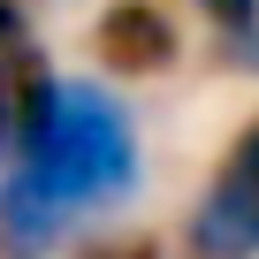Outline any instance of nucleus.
<instances>
[{
  "instance_id": "f257e3e1",
  "label": "nucleus",
  "mask_w": 259,
  "mask_h": 259,
  "mask_svg": "<svg viewBox=\"0 0 259 259\" xmlns=\"http://www.w3.org/2000/svg\"><path fill=\"white\" fill-rule=\"evenodd\" d=\"M16 168L38 176L76 213L84 206H122V198H138V176H145L138 122H130V107L114 92H99V84H54L38 130L16 153Z\"/></svg>"
},
{
  "instance_id": "f03ea898",
  "label": "nucleus",
  "mask_w": 259,
  "mask_h": 259,
  "mask_svg": "<svg viewBox=\"0 0 259 259\" xmlns=\"http://www.w3.org/2000/svg\"><path fill=\"white\" fill-rule=\"evenodd\" d=\"M191 251L198 259H259V122L236 130L221 153L198 213H191Z\"/></svg>"
},
{
  "instance_id": "7ed1b4c3",
  "label": "nucleus",
  "mask_w": 259,
  "mask_h": 259,
  "mask_svg": "<svg viewBox=\"0 0 259 259\" xmlns=\"http://www.w3.org/2000/svg\"><path fill=\"white\" fill-rule=\"evenodd\" d=\"M69 229H76V206L8 160V176H0V259H54V244Z\"/></svg>"
},
{
  "instance_id": "20e7f679",
  "label": "nucleus",
  "mask_w": 259,
  "mask_h": 259,
  "mask_svg": "<svg viewBox=\"0 0 259 259\" xmlns=\"http://www.w3.org/2000/svg\"><path fill=\"white\" fill-rule=\"evenodd\" d=\"M99 61L114 76H153L176 61V31L160 8H145V0H122V8L99 16Z\"/></svg>"
},
{
  "instance_id": "39448f33",
  "label": "nucleus",
  "mask_w": 259,
  "mask_h": 259,
  "mask_svg": "<svg viewBox=\"0 0 259 259\" xmlns=\"http://www.w3.org/2000/svg\"><path fill=\"white\" fill-rule=\"evenodd\" d=\"M46 92H54V76L38 69V54H31L23 38L0 46V160L23 153V138H31L38 114H46Z\"/></svg>"
},
{
  "instance_id": "423d86ee",
  "label": "nucleus",
  "mask_w": 259,
  "mask_h": 259,
  "mask_svg": "<svg viewBox=\"0 0 259 259\" xmlns=\"http://www.w3.org/2000/svg\"><path fill=\"white\" fill-rule=\"evenodd\" d=\"M198 8L213 16L221 46H229L236 61H251V69H259V0H198Z\"/></svg>"
},
{
  "instance_id": "0eeeda50",
  "label": "nucleus",
  "mask_w": 259,
  "mask_h": 259,
  "mask_svg": "<svg viewBox=\"0 0 259 259\" xmlns=\"http://www.w3.org/2000/svg\"><path fill=\"white\" fill-rule=\"evenodd\" d=\"M23 38V16H16V0H0V46H16Z\"/></svg>"
}]
</instances>
